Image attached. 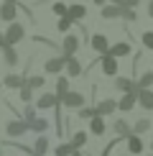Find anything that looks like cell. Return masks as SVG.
Here are the masks:
<instances>
[{
  "label": "cell",
  "mask_w": 153,
  "mask_h": 156,
  "mask_svg": "<svg viewBox=\"0 0 153 156\" xmlns=\"http://www.w3.org/2000/svg\"><path fill=\"white\" fill-rule=\"evenodd\" d=\"M127 51H130V46H127V44H115V46H110V51H107V56H125Z\"/></svg>",
  "instance_id": "cell-7"
},
{
  "label": "cell",
  "mask_w": 153,
  "mask_h": 156,
  "mask_svg": "<svg viewBox=\"0 0 153 156\" xmlns=\"http://www.w3.org/2000/svg\"><path fill=\"white\" fill-rule=\"evenodd\" d=\"M64 64H66V59H61V56H56V59H49V62H46V72H61Z\"/></svg>",
  "instance_id": "cell-8"
},
{
  "label": "cell",
  "mask_w": 153,
  "mask_h": 156,
  "mask_svg": "<svg viewBox=\"0 0 153 156\" xmlns=\"http://www.w3.org/2000/svg\"><path fill=\"white\" fill-rule=\"evenodd\" d=\"M84 138H87L84 133H76L74 138H72V146H74V148H76V146H82V144H84Z\"/></svg>",
  "instance_id": "cell-30"
},
{
  "label": "cell",
  "mask_w": 153,
  "mask_h": 156,
  "mask_svg": "<svg viewBox=\"0 0 153 156\" xmlns=\"http://www.w3.org/2000/svg\"><path fill=\"white\" fill-rule=\"evenodd\" d=\"M25 128H28V126H23L21 120H13L10 126H8V133H10V136H21V133L25 131Z\"/></svg>",
  "instance_id": "cell-13"
},
{
  "label": "cell",
  "mask_w": 153,
  "mask_h": 156,
  "mask_svg": "<svg viewBox=\"0 0 153 156\" xmlns=\"http://www.w3.org/2000/svg\"><path fill=\"white\" fill-rule=\"evenodd\" d=\"M138 84H140V90H148L151 84H153V72H145L143 77H140V82H138Z\"/></svg>",
  "instance_id": "cell-21"
},
{
  "label": "cell",
  "mask_w": 153,
  "mask_h": 156,
  "mask_svg": "<svg viewBox=\"0 0 153 156\" xmlns=\"http://www.w3.org/2000/svg\"><path fill=\"white\" fill-rule=\"evenodd\" d=\"M102 16H105V18H117L120 16V8H117V5H107V8L102 10Z\"/></svg>",
  "instance_id": "cell-22"
},
{
  "label": "cell",
  "mask_w": 153,
  "mask_h": 156,
  "mask_svg": "<svg viewBox=\"0 0 153 156\" xmlns=\"http://www.w3.org/2000/svg\"><path fill=\"white\" fill-rule=\"evenodd\" d=\"M33 148H36V156H41V154H43V151H46V148H49V141H46V138H38Z\"/></svg>",
  "instance_id": "cell-25"
},
{
  "label": "cell",
  "mask_w": 153,
  "mask_h": 156,
  "mask_svg": "<svg viewBox=\"0 0 153 156\" xmlns=\"http://www.w3.org/2000/svg\"><path fill=\"white\" fill-rule=\"evenodd\" d=\"M138 100H140V105H143V108L153 110V92H148V90H140V92H138Z\"/></svg>",
  "instance_id": "cell-9"
},
{
  "label": "cell",
  "mask_w": 153,
  "mask_h": 156,
  "mask_svg": "<svg viewBox=\"0 0 153 156\" xmlns=\"http://www.w3.org/2000/svg\"><path fill=\"white\" fill-rule=\"evenodd\" d=\"M120 16H123L125 21H135V10H130V8H125V5H123V8H120Z\"/></svg>",
  "instance_id": "cell-26"
},
{
  "label": "cell",
  "mask_w": 153,
  "mask_h": 156,
  "mask_svg": "<svg viewBox=\"0 0 153 156\" xmlns=\"http://www.w3.org/2000/svg\"><path fill=\"white\" fill-rule=\"evenodd\" d=\"M69 154V146H59L56 148V156H66Z\"/></svg>",
  "instance_id": "cell-35"
},
{
  "label": "cell",
  "mask_w": 153,
  "mask_h": 156,
  "mask_svg": "<svg viewBox=\"0 0 153 156\" xmlns=\"http://www.w3.org/2000/svg\"><path fill=\"white\" fill-rule=\"evenodd\" d=\"M127 146H130V151H133V154H140V148H143V141H140L138 136H130V138H127Z\"/></svg>",
  "instance_id": "cell-15"
},
{
  "label": "cell",
  "mask_w": 153,
  "mask_h": 156,
  "mask_svg": "<svg viewBox=\"0 0 153 156\" xmlns=\"http://www.w3.org/2000/svg\"><path fill=\"white\" fill-rule=\"evenodd\" d=\"M66 67H69V74H79V72H82L79 62H76L74 56H72V59H66Z\"/></svg>",
  "instance_id": "cell-24"
},
{
  "label": "cell",
  "mask_w": 153,
  "mask_h": 156,
  "mask_svg": "<svg viewBox=\"0 0 153 156\" xmlns=\"http://www.w3.org/2000/svg\"><path fill=\"white\" fill-rule=\"evenodd\" d=\"M23 38V26L21 23H10L8 34H5V46H13L15 41H21Z\"/></svg>",
  "instance_id": "cell-1"
},
{
  "label": "cell",
  "mask_w": 153,
  "mask_h": 156,
  "mask_svg": "<svg viewBox=\"0 0 153 156\" xmlns=\"http://www.w3.org/2000/svg\"><path fill=\"white\" fill-rule=\"evenodd\" d=\"M46 126H49V123L43 120V118H33V120H28V128H31V131H43Z\"/></svg>",
  "instance_id": "cell-18"
},
{
  "label": "cell",
  "mask_w": 153,
  "mask_h": 156,
  "mask_svg": "<svg viewBox=\"0 0 153 156\" xmlns=\"http://www.w3.org/2000/svg\"><path fill=\"white\" fill-rule=\"evenodd\" d=\"M66 92H69V80H66V77H61L59 84H56V97H64Z\"/></svg>",
  "instance_id": "cell-16"
},
{
  "label": "cell",
  "mask_w": 153,
  "mask_h": 156,
  "mask_svg": "<svg viewBox=\"0 0 153 156\" xmlns=\"http://www.w3.org/2000/svg\"><path fill=\"white\" fill-rule=\"evenodd\" d=\"M92 49L100 51L102 56H107V51H110V49H107V38H105V36H94V38H92Z\"/></svg>",
  "instance_id": "cell-5"
},
{
  "label": "cell",
  "mask_w": 153,
  "mask_h": 156,
  "mask_svg": "<svg viewBox=\"0 0 153 156\" xmlns=\"http://www.w3.org/2000/svg\"><path fill=\"white\" fill-rule=\"evenodd\" d=\"M117 87L125 90V92H133V84H130V80H125V77H120V80H117Z\"/></svg>",
  "instance_id": "cell-28"
},
{
  "label": "cell",
  "mask_w": 153,
  "mask_h": 156,
  "mask_svg": "<svg viewBox=\"0 0 153 156\" xmlns=\"http://www.w3.org/2000/svg\"><path fill=\"white\" fill-rule=\"evenodd\" d=\"M143 44L148 49H153V34H151V31H148V34H143Z\"/></svg>",
  "instance_id": "cell-31"
},
{
  "label": "cell",
  "mask_w": 153,
  "mask_h": 156,
  "mask_svg": "<svg viewBox=\"0 0 153 156\" xmlns=\"http://www.w3.org/2000/svg\"><path fill=\"white\" fill-rule=\"evenodd\" d=\"M72 156H79V151H74V154H72Z\"/></svg>",
  "instance_id": "cell-42"
},
{
  "label": "cell",
  "mask_w": 153,
  "mask_h": 156,
  "mask_svg": "<svg viewBox=\"0 0 153 156\" xmlns=\"http://www.w3.org/2000/svg\"><path fill=\"white\" fill-rule=\"evenodd\" d=\"M89 128H92V133H105V123H102V118H100V115H94V118H92V123H89Z\"/></svg>",
  "instance_id": "cell-12"
},
{
  "label": "cell",
  "mask_w": 153,
  "mask_h": 156,
  "mask_svg": "<svg viewBox=\"0 0 153 156\" xmlns=\"http://www.w3.org/2000/svg\"><path fill=\"white\" fill-rule=\"evenodd\" d=\"M61 100H64V102H66V105H69V108H79V105H82V102H84V97H82L79 92H66V95H64V97H61Z\"/></svg>",
  "instance_id": "cell-4"
},
{
  "label": "cell",
  "mask_w": 153,
  "mask_h": 156,
  "mask_svg": "<svg viewBox=\"0 0 153 156\" xmlns=\"http://www.w3.org/2000/svg\"><path fill=\"white\" fill-rule=\"evenodd\" d=\"M94 3H97V5H102V3H105V0H94Z\"/></svg>",
  "instance_id": "cell-41"
},
{
  "label": "cell",
  "mask_w": 153,
  "mask_h": 156,
  "mask_svg": "<svg viewBox=\"0 0 153 156\" xmlns=\"http://www.w3.org/2000/svg\"><path fill=\"white\" fill-rule=\"evenodd\" d=\"M5 3H8V0H5Z\"/></svg>",
  "instance_id": "cell-43"
},
{
  "label": "cell",
  "mask_w": 153,
  "mask_h": 156,
  "mask_svg": "<svg viewBox=\"0 0 153 156\" xmlns=\"http://www.w3.org/2000/svg\"><path fill=\"white\" fill-rule=\"evenodd\" d=\"M115 133H117V136H130L127 123H125V120H117V123H115Z\"/></svg>",
  "instance_id": "cell-19"
},
{
  "label": "cell",
  "mask_w": 153,
  "mask_h": 156,
  "mask_svg": "<svg viewBox=\"0 0 153 156\" xmlns=\"http://www.w3.org/2000/svg\"><path fill=\"white\" fill-rule=\"evenodd\" d=\"M0 16H3L5 21H15V16H18V8H15V3H13V0H8V3L3 5V10H0Z\"/></svg>",
  "instance_id": "cell-3"
},
{
  "label": "cell",
  "mask_w": 153,
  "mask_h": 156,
  "mask_svg": "<svg viewBox=\"0 0 153 156\" xmlns=\"http://www.w3.org/2000/svg\"><path fill=\"white\" fill-rule=\"evenodd\" d=\"M0 46H5V36H0Z\"/></svg>",
  "instance_id": "cell-39"
},
{
  "label": "cell",
  "mask_w": 153,
  "mask_h": 156,
  "mask_svg": "<svg viewBox=\"0 0 153 156\" xmlns=\"http://www.w3.org/2000/svg\"><path fill=\"white\" fill-rule=\"evenodd\" d=\"M148 128H151V120H138L133 131H135V133H143V131H148Z\"/></svg>",
  "instance_id": "cell-27"
},
{
  "label": "cell",
  "mask_w": 153,
  "mask_h": 156,
  "mask_svg": "<svg viewBox=\"0 0 153 156\" xmlns=\"http://www.w3.org/2000/svg\"><path fill=\"white\" fill-rule=\"evenodd\" d=\"M148 13H151V16H153V3H151V8H148Z\"/></svg>",
  "instance_id": "cell-40"
},
{
  "label": "cell",
  "mask_w": 153,
  "mask_h": 156,
  "mask_svg": "<svg viewBox=\"0 0 153 156\" xmlns=\"http://www.w3.org/2000/svg\"><path fill=\"white\" fill-rule=\"evenodd\" d=\"M84 16V8H82V5H72V8L66 10V18L69 21H74V18H82Z\"/></svg>",
  "instance_id": "cell-14"
},
{
  "label": "cell",
  "mask_w": 153,
  "mask_h": 156,
  "mask_svg": "<svg viewBox=\"0 0 153 156\" xmlns=\"http://www.w3.org/2000/svg\"><path fill=\"white\" fill-rule=\"evenodd\" d=\"M54 13H61V16H66V8H64L61 3H56V5H54Z\"/></svg>",
  "instance_id": "cell-34"
},
{
  "label": "cell",
  "mask_w": 153,
  "mask_h": 156,
  "mask_svg": "<svg viewBox=\"0 0 153 156\" xmlns=\"http://www.w3.org/2000/svg\"><path fill=\"white\" fill-rule=\"evenodd\" d=\"M76 49H79V38H76V36H66V38H64V51H66V59H72Z\"/></svg>",
  "instance_id": "cell-2"
},
{
  "label": "cell",
  "mask_w": 153,
  "mask_h": 156,
  "mask_svg": "<svg viewBox=\"0 0 153 156\" xmlns=\"http://www.w3.org/2000/svg\"><path fill=\"white\" fill-rule=\"evenodd\" d=\"M79 115H82V118H94V115H97V110H92V108H84Z\"/></svg>",
  "instance_id": "cell-32"
},
{
  "label": "cell",
  "mask_w": 153,
  "mask_h": 156,
  "mask_svg": "<svg viewBox=\"0 0 153 156\" xmlns=\"http://www.w3.org/2000/svg\"><path fill=\"white\" fill-rule=\"evenodd\" d=\"M69 26H72V21H69V18H66V16H64V18H61V21H59V28H61V31H66V28H69Z\"/></svg>",
  "instance_id": "cell-33"
},
{
  "label": "cell",
  "mask_w": 153,
  "mask_h": 156,
  "mask_svg": "<svg viewBox=\"0 0 153 156\" xmlns=\"http://www.w3.org/2000/svg\"><path fill=\"white\" fill-rule=\"evenodd\" d=\"M41 84H43V77H38V74H33L28 80V87H41Z\"/></svg>",
  "instance_id": "cell-29"
},
{
  "label": "cell",
  "mask_w": 153,
  "mask_h": 156,
  "mask_svg": "<svg viewBox=\"0 0 153 156\" xmlns=\"http://www.w3.org/2000/svg\"><path fill=\"white\" fill-rule=\"evenodd\" d=\"M21 95H23V100H31V87H23Z\"/></svg>",
  "instance_id": "cell-37"
},
{
  "label": "cell",
  "mask_w": 153,
  "mask_h": 156,
  "mask_svg": "<svg viewBox=\"0 0 153 156\" xmlns=\"http://www.w3.org/2000/svg\"><path fill=\"white\" fill-rule=\"evenodd\" d=\"M5 84H8V87H21L23 80H21L18 74H8V77H5Z\"/></svg>",
  "instance_id": "cell-23"
},
{
  "label": "cell",
  "mask_w": 153,
  "mask_h": 156,
  "mask_svg": "<svg viewBox=\"0 0 153 156\" xmlns=\"http://www.w3.org/2000/svg\"><path fill=\"white\" fill-rule=\"evenodd\" d=\"M138 3H140V0H125V8L133 10V8H138Z\"/></svg>",
  "instance_id": "cell-36"
},
{
  "label": "cell",
  "mask_w": 153,
  "mask_h": 156,
  "mask_svg": "<svg viewBox=\"0 0 153 156\" xmlns=\"http://www.w3.org/2000/svg\"><path fill=\"white\" fill-rule=\"evenodd\" d=\"M112 3L117 5V8H123V5H125V0H112Z\"/></svg>",
  "instance_id": "cell-38"
},
{
  "label": "cell",
  "mask_w": 153,
  "mask_h": 156,
  "mask_svg": "<svg viewBox=\"0 0 153 156\" xmlns=\"http://www.w3.org/2000/svg\"><path fill=\"white\" fill-rule=\"evenodd\" d=\"M112 110H115V102L112 100H102L97 105V115H107V113H112Z\"/></svg>",
  "instance_id": "cell-11"
},
{
  "label": "cell",
  "mask_w": 153,
  "mask_h": 156,
  "mask_svg": "<svg viewBox=\"0 0 153 156\" xmlns=\"http://www.w3.org/2000/svg\"><path fill=\"white\" fill-rule=\"evenodd\" d=\"M102 72L105 74H115L117 72V62H115L112 56H102Z\"/></svg>",
  "instance_id": "cell-6"
},
{
  "label": "cell",
  "mask_w": 153,
  "mask_h": 156,
  "mask_svg": "<svg viewBox=\"0 0 153 156\" xmlns=\"http://www.w3.org/2000/svg\"><path fill=\"white\" fill-rule=\"evenodd\" d=\"M135 97H138V92H127V95L123 97V100L117 102V105L123 108V110H130V108H133V102H135Z\"/></svg>",
  "instance_id": "cell-10"
},
{
  "label": "cell",
  "mask_w": 153,
  "mask_h": 156,
  "mask_svg": "<svg viewBox=\"0 0 153 156\" xmlns=\"http://www.w3.org/2000/svg\"><path fill=\"white\" fill-rule=\"evenodd\" d=\"M56 102H59L56 95H43L41 100H38V105H41V108H51V105H56Z\"/></svg>",
  "instance_id": "cell-17"
},
{
  "label": "cell",
  "mask_w": 153,
  "mask_h": 156,
  "mask_svg": "<svg viewBox=\"0 0 153 156\" xmlns=\"http://www.w3.org/2000/svg\"><path fill=\"white\" fill-rule=\"evenodd\" d=\"M18 62V54L13 46H5V64H15Z\"/></svg>",
  "instance_id": "cell-20"
}]
</instances>
